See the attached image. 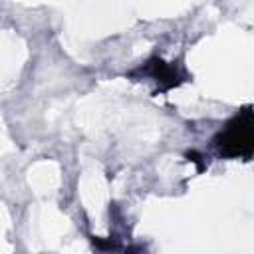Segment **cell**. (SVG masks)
Wrapping results in <instances>:
<instances>
[{
  "instance_id": "cell-1",
  "label": "cell",
  "mask_w": 254,
  "mask_h": 254,
  "mask_svg": "<svg viewBox=\"0 0 254 254\" xmlns=\"http://www.w3.org/2000/svg\"><path fill=\"white\" fill-rule=\"evenodd\" d=\"M216 145L222 155L228 157H248L252 151V113L244 109L238 117H234L226 129L218 135Z\"/></svg>"
}]
</instances>
